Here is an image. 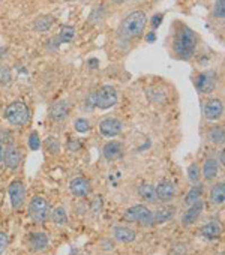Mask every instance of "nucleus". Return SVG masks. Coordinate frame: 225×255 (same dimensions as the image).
I'll list each match as a JSON object with an SVG mask.
<instances>
[{"label":"nucleus","mask_w":225,"mask_h":255,"mask_svg":"<svg viewBox=\"0 0 225 255\" xmlns=\"http://www.w3.org/2000/svg\"><path fill=\"white\" fill-rule=\"evenodd\" d=\"M197 47V36L195 33L186 27V26H180L176 32V38H174V53L179 59L182 60H188L194 56Z\"/></svg>","instance_id":"f257e3e1"},{"label":"nucleus","mask_w":225,"mask_h":255,"mask_svg":"<svg viewBox=\"0 0 225 255\" xmlns=\"http://www.w3.org/2000/svg\"><path fill=\"white\" fill-rule=\"evenodd\" d=\"M147 23V17L143 11H134L129 15L123 18V21L119 26V36L123 39H134L138 38Z\"/></svg>","instance_id":"f03ea898"},{"label":"nucleus","mask_w":225,"mask_h":255,"mask_svg":"<svg viewBox=\"0 0 225 255\" xmlns=\"http://www.w3.org/2000/svg\"><path fill=\"white\" fill-rule=\"evenodd\" d=\"M5 119L12 125V126H23L29 122L30 119V111L27 105L21 101H15L9 104L5 110Z\"/></svg>","instance_id":"7ed1b4c3"},{"label":"nucleus","mask_w":225,"mask_h":255,"mask_svg":"<svg viewBox=\"0 0 225 255\" xmlns=\"http://www.w3.org/2000/svg\"><path fill=\"white\" fill-rule=\"evenodd\" d=\"M123 221L126 222H137L141 227H152L153 225V212L143 204H137L129 207L123 213Z\"/></svg>","instance_id":"20e7f679"},{"label":"nucleus","mask_w":225,"mask_h":255,"mask_svg":"<svg viewBox=\"0 0 225 255\" xmlns=\"http://www.w3.org/2000/svg\"><path fill=\"white\" fill-rule=\"evenodd\" d=\"M117 104V92L112 86H102L95 93V107L101 110H108Z\"/></svg>","instance_id":"39448f33"},{"label":"nucleus","mask_w":225,"mask_h":255,"mask_svg":"<svg viewBox=\"0 0 225 255\" xmlns=\"http://www.w3.org/2000/svg\"><path fill=\"white\" fill-rule=\"evenodd\" d=\"M29 216L35 222H44L50 216V206L44 197H33L29 203Z\"/></svg>","instance_id":"423d86ee"},{"label":"nucleus","mask_w":225,"mask_h":255,"mask_svg":"<svg viewBox=\"0 0 225 255\" xmlns=\"http://www.w3.org/2000/svg\"><path fill=\"white\" fill-rule=\"evenodd\" d=\"M122 128H123V125H122L120 120H117L114 117H108V119H105V120L101 122L99 131H101V134L104 137L112 138V137H117L122 132Z\"/></svg>","instance_id":"0eeeda50"},{"label":"nucleus","mask_w":225,"mask_h":255,"mask_svg":"<svg viewBox=\"0 0 225 255\" xmlns=\"http://www.w3.org/2000/svg\"><path fill=\"white\" fill-rule=\"evenodd\" d=\"M8 192H9V198H11L12 209H15V210L21 209L23 204H24V185L20 180H14L9 185Z\"/></svg>","instance_id":"6e6552de"},{"label":"nucleus","mask_w":225,"mask_h":255,"mask_svg":"<svg viewBox=\"0 0 225 255\" xmlns=\"http://www.w3.org/2000/svg\"><path fill=\"white\" fill-rule=\"evenodd\" d=\"M195 86L201 93H210L216 86V74L212 71L201 72L195 80Z\"/></svg>","instance_id":"1a4fd4ad"},{"label":"nucleus","mask_w":225,"mask_h":255,"mask_svg":"<svg viewBox=\"0 0 225 255\" xmlns=\"http://www.w3.org/2000/svg\"><path fill=\"white\" fill-rule=\"evenodd\" d=\"M156 189V195H158V200L162 201V203H170L174 195H176V186L171 180H161L158 183V186L155 188Z\"/></svg>","instance_id":"9d476101"},{"label":"nucleus","mask_w":225,"mask_h":255,"mask_svg":"<svg viewBox=\"0 0 225 255\" xmlns=\"http://www.w3.org/2000/svg\"><path fill=\"white\" fill-rule=\"evenodd\" d=\"M204 117L207 120H218L224 113V104L221 99H209L204 102Z\"/></svg>","instance_id":"9b49d317"},{"label":"nucleus","mask_w":225,"mask_h":255,"mask_svg":"<svg viewBox=\"0 0 225 255\" xmlns=\"http://www.w3.org/2000/svg\"><path fill=\"white\" fill-rule=\"evenodd\" d=\"M203 209H204V204L201 200L195 201L192 206H189V209L183 213L182 216V225L183 227H189L192 224H195V221L200 218V215L203 213Z\"/></svg>","instance_id":"f8f14e48"},{"label":"nucleus","mask_w":225,"mask_h":255,"mask_svg":"<svg viewBox=\"0 0 225 255\" xmlns=\"http://www.w3.org/2000/svg\"><path fill=\"white\" fill-rule=\"evenodd\" d=\"M3 161H5V165L9 170H17L20 167V164H21V153H20L18 147H15L14 144H9L5 149Z\"/></svg>","instance_id":"ddd939ff"},{"label":"nucleus","mask_w":225,"mask_h":255,"mask_svg":"<svg viewBox=\"0 0 225 255\" xmlns=\"http://www.w3.org/2000/svg\"><path fill=\"white\" fill-rule=\"evenodd\" d=\"M69 189H71L72 195H75V197H86V195L90 194L92 185H90V182H89L87 179H84V177H75V179L71 180Z\"/></svg>","instance_id":"4468645a"},{"label":"nucleus","mask_w":225,"mask_h":255,"mask_svg":"<svg viewBox=\"0 0 225 255\" xmlns=\"http://www.w3.org/2000/svg\"><path fill=\"white\" fill-rule=\"evenodd\" d=\"M102 153H104V158L107 161H116V159H119L122 156L123 146L119 141H110V143H107L104 146Z\"/></svg>","instance_id":"2eb2a0df"},{"label":"nucleus","mask_w":225,"mask_h":255,"mask_svg":"<svg viewBox=\"0 0 225 255\" xmlns=\"http://www.w3.org/2000/svg\"><path fill=\"white\" fill-rule=\"evenodd\" d=\"M174 215H176V207L174 206H170V204L162 206L156 212H153V224H159V225L165 224L170 219H173Z\"/></svg>","instance_id":"dca6fc26"},{"label":"nucleus","mask_w":225,"mask_h":255,"mask_svg":"<svg viewBox=\"0 0 225 255\" xmlns=\"http://www.w3.org/2000/svg\"><path fill=\"white\" fill-rule=\"evenodd\" d=\"M112 236H114L116 240H119L122 243H131L137 239V233L132 228L123 227V225H119L112 230Z\"/></svg>","instance_id":"f3484780"},{"label":"nucleus","mask_w":225,"mask_h":255,"mask_svg":"<svg viewBox=\"0 0 225 255\" xmlns=\"http://www.w3.org/2000/svg\"><path fill=\"white\" fill-rule=\"evenodd\" d=\"M221 233H222L221 225H219L218 222H213V221L204 224V225L200 228L201 237H204V239H207V240H216V239H219Z\"/></svg>","instance_id":"a211bd4d"},{"label":"nucleus","mask_w":225,"mask_h":255,"mask_svg":"<svg viewBox=\"0 0 225 255\" xmlns=\"http://www.w3.org/2000/svg\"><path fill=\"white\" fill-rule=\"evenodd\" d=\"M68 113H69L68 102L66 101H57L56 104H53V107L50 110V119H53L56 122H60V120L66 119Z\"/></svg>","instance_id":"6ab92c4d"},{"label":"nucleus","mask_w":225,"mask_h":255,"mask_svg":"<svg viewBox=\"0 0 225 255\" xmlns=\"http://www.w3.org/2000/svg\"><path fill=\"white\" fill-rule=\"evenodd\" d=\"M218 171H219V164L216 159L213 158H207L204 161V165H203V177L210 182V180H215L216 176H218Z\"/></svg>","instance_id":"aec40b11"},{"label":"nucleus","mask_w":225,"mask_h":255,"mask_svg":"<svg viewBox=\"0 0 225 255\" xmlns=\"http://www.w3.org/2000/svg\"><path fill=\"white\" fill-rule=\"evenodd\" d=\"M138 195L143 201L146 203H150V204H155L158 203V195H156V189L155 186H152L150 183H143L140 185L138 188Z\"/></svg>","instance_id":"412c9836"},{"label":"nucleus","mask_w":225,"mask_h":255,"mask_svg":"<svg viewBox=\"0 0 225 255\" xmlns=\"http://www.w3.org/2000/svg\"><path fill=\"white\" fill-rule=\"evenodd\" d=\"M29 246L32 251H44L48 246V237L45 233H33L29 237Z\"/></svg>","instance_id":"4be33fe9"},{"label":"nucleus","mask_w":225,"mask_h":255,"mask_svg":"<svg viewBox=\"0 0 225 255\" xmlns=\"http://www.w3.org/2000/svg\"><path fill=\"white\" fill-rule=\"evenodd\" d=\"M210 200H212V203H215L218 206L224 204V201H225V185H224V182L213 185V188L210 191Z\"/></svg>","instance_id":"5701e85b"},{"label":"nucleus","mask_w":225,"mask_h":255,"mask_svg":"<svg viewBox=\"0 0 225 255\" xmlns=\"http://www.w3.org/2000/svg\"><path fill=\"white\" fill-rule=\"evenodd\" d=\"M53 24H54V18L51 15H41L35 20L33 27L36 32H48Z\"/></svg>","instance_id":"b1692460"},{"label":"nucleus","mask_w":225,"mask_h":255,"mask_svg":"<svg viewBox=\"0 0 225 255\" xmlns=\"http://www.w3.org/2000/svg\"><path fill=\"white\" fill-rule=\"evenodd\" d=\"M51 219L56 225L59 227H65L68 224V213L66 209L63 206H57L53 212H51Z\"/></svg>","instance_id":"393cba45"},{"label":"nucleus","mask_w":225,"mask_h":255,"mask_svg":"<svg viewBox=\"0 0 225 255\" xmlns=\"http://www.w3.org/2000/svg\"><path fill=\"white\" fill-rule=\"evenodd\" d=\"M201 195H203V185L195 183V185L189 189V192L186 194V197H185V204H186V206H192L195 201H198V200L201 198Z\"/></svg>","instance_id":"a878e982"},{"label":"nucleus","mask_w":225,"mask_h":255,"mask_svg":"<svg viewBox=\"0 0 225 255\" xmlns=\"http://www.w3.org/2000/svg\"><path fill=\"white\" fill-rule=\"evenodd\" d=\"M224 128L222 126H212L209 129V140L215 144H222L224 143Z\"/></svg>","instance_id":"bb28decb"},{"label":"nucleus","mask_w":225,"mask_h":255,"mask_svg":"<svg viewBox=\"0 0 225 255\" xmlns=\"http://www.w3.org/2000/svg\"><path fill=\"white\" fill-rule=\"evenodd\" d=\"M75 36V29L72 26H63L59 32V41L60 42H71Z\"/></svg>","instance_id":"cd10ccee"},{"label":"nucleus","mask_w":225,"mask_h":255,"mask_svg":"<svg viewBox=\"0 0 225 255\" xmlns=\"http://www.w3.org/2000/svg\"><path fill=\"white\" fill-rule=\"evenodd\" d=\"M188 179H189V182L192 185L198 183V180H200V167L197 164H191L188 167Z\"/></svg>","instance_id":"c85d7f7f"},{"label":"nucleus","mask_w":225,"mask_h":255,"mask_svg":"<svg viewBox=\"0 0 225 255\" xmlns=\"http://www.w3.org/2000/svg\"><path fill=\"white\" fill-rule=\"evenodd\" d=\"M213 17L222 20L225 17V0H216L213 6Z\"/></svg>","instance_id":"c756f323"},{"label":"nucleus","mask_w":225,"mask_h":255,"mask_svg":"<svg viewBox=\"0 0 225 255\" xmlns=\"http://www.w3.org/2000/svg\"><path fill=\"white\" fill-rule=\"evenodd\" d=\"M45 149H47V152L56 155V153L60 150V144H59V141H57L54 137H48V138L45 140Z\"/></svg>","instance_id":"7c9ffc66"},{"label":"nucleus","mask_w":225,"mask_h":255,"mask_svg":"<svg viewBox=\"0 0 225 255\" xmlns=\"http://www.w3.org/2000/svg\"><path fill=\"white\" fill-rule=\"evenodd\" d=\"M74 126H75V131L81 132V134H84V132H87L90 129V123L86 119H77L74 122Z\"/></svg>","instance_id":"2f4dec72"},{"label":"nucleus","mask_w":225,"mask_h":255,"mask_svg":"<svg viewBox=\"0 0 225 255\" xmlns=\"http://www.w3.org/2000/svg\"><path fill=\"white\" fill-rule=\"evenodd\" d=\"M11 81V69L6 65H0V84H8Z\"/></svg>","instance_id":"473e14b6"},{"label":"nucleus","mask_w":225,"mask_h":255,"mask_svg":"<svg viewBox=\"0 0 225 255\" xmlns=\"http://www.w3.org/2000/svg\"><path fill=\"white\" fill-rule=\"evenodd\" d=\"M29 146L32 150H38L41 147V140H39V134L38 132H32L29 137Z\"/></svg>","instance_id":"72a5a7b5"},{"label":"nucleus","mask_w":225,"mask_h":255,"mask_svg":"<svg viewBox=\"0 0 225 255\" xmlns=\"http://www.w3.org/2000/svg\"><path fill=\"white\" fill-rule=\"evenodd\" d=\"M8 248V236L0 231V255H3Z\"/></svg>","instance_id":"f704fd0d"},{"label":"nucleus","mask_w":225,"mask_h":255,"mask_svg":"<svg viewBox=\"0 0 225 255\" xmlns=\"http://www.w3.org/2000/svg\"><path fill=\"white\" fill-rule=\"evenodd\" d=\"M80 149H81V144H80L78 140H69V143H68V150L69 152H78Z\"/></svg>","instance_id":"c9c22d12"},{"label":"nucleus","mask_w":225,"mask_h":255,"mask_svg":"<svg viewBox=\"0 0 225 255\" xmlns=\"http://www.w3.org/2000/svg\"><path fill=\"white\" fill-rule=\"evenodd\" d=\"M162 20H164V15H162V14L153 15V18H152V27H153V29H158V27L162 24Z\"/></svg>","instance_id":"e433bc0d"},{"label":"nucleus","mask_w":225,"mask_h":255,"mask_svg":"<svg viewBox=\"0 0 225 255\" xmlns=\"http://www.w3.org/2000/svg\"><path fill=\"white\" fill-rule=\"evenodd\" d=\"M146 41L147 42H153L155 41V32H149L147 36H146Z\"/></svg>","instance_id":"4c0bfd02"},{"label":"nucleus","mask_w":225,"mask_h":255,"mask_svg":"<svg viewBox=\"0 0 225 255\" xmlns=\"http://www.w3.org/2000/svg\"><path fill=\"white\" fill-rule=\"evenodd\" d=\"M3 153H5V147H3L2 141H0V161H3Z\"/></svg>","instance_id":"58836bf2"},{"label":"nucleus","mask_w":225,"mask_h":255,"mask_svg":"<svg viewBox=\"0 0 225 255\" xmlns=\"http://www.w3.org/2000/svg\"><path fill=\"white\" fill-rule=\"evenodd\" d=\"M224 156H225V153H224V150H221V155H219V164L221 165H224Z\"/></svg>","instance_id":"ea45409f"},{"label":"nucleus","mask_w":225,"mask_h":255,"mask_svg":"<svg viewBox=\"0 0 225 255\" xmlns=\"http://www.w3.org/2000/svg\"><path fill=\"white\" fill-rule=\"evenodd\" d=\"M89 65H90V66H96V65H98V60H95V59H92V60L89 62Z\"/></svg>","instance_id":"a19ab883"},{"label":"nucleus","mask_w":225,"mask_h":255,"mask_svg":"<svg viewBox=\"0 0 225 255\" xmlns=\"http://www.w3.org/2000/svg\"><path fill=\"white\" fill-rule=\"evenodd\" d=\"M112 2H114V3H123L125 0H112Z\"/></svg>","instance_id":"79ce46f5"}]
</instances>
